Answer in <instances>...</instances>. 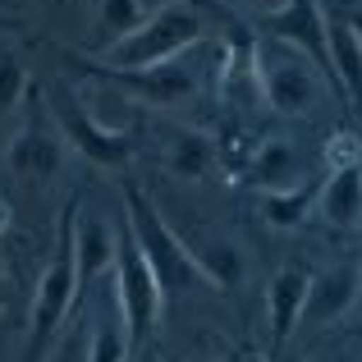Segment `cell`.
Listing matches in <instances>:
<instances>
[{
  "label": "cell",
  "instance_id": "obj_30",
  "mask_svg": "<svg viewBox=\"0 0 362 362\" xmlns=\"http://www.w3.org/2000/svg\"><path fill=\"white\" fill-rule=\"evenodd\" d=\"M225 362H234V358H225Z\"/></svg>",
  "mask_w": 362,
  "mask_h": 362
},
{
  "label": "cell",
  "instance_id": "obj_29",
  "mask_svg": "<svg viewBox=\"0 0 362 362\" xmlns=\"http://www.w3.org/2000/svg\"><path fill=\"white\" fill-rule=\"evenodd\" d=\"M234 362H271V358H266V354H239Z\"/></svg>",
  "mask_w": 362,
  "mask_h": 362
},
{
  "label": "cell",
  "instance_id": "obj_15",
  "mask_svg": "<svg viewBox=\"0 0 362 362\" xmlns=\"http://www.w3.org/2000/svg\"><path fill=\"white\" fill-rule=\"evenodd\" d=\"M326 42H330V69H335L339 97L354 110H362V42L335 9L326 14Z\"/></svg>",
  "mask_w": 362,
  "mask_h": 362
},
{
  "label": "cell",
  "instance_id": "obj_23",
  "mask_svg": "<svg viewBox=\"0 0 362 362\" xmlns=\"http://www.w3.org/2000/svg\"><path fill=\"white\" fill-rule=\"evenodd\" d=\"M46 362H88V344H83L78 335H60Z\"/></svg>",
  "mask_w": 362,
  "mask_h": 362
},
{
  "label": "cell",
  "instance_id": "obj_19",
  "mask_svg": "<svg viewBox=\"0 0 362 362\" xmlns=\"http://www.w3.org/2000/svg\"><path fill=\"white\" fill-rule=\"evenodd\" d=\"M142 0H97V28H101V37H106V46H115L124 42L129 33H138L142 28ZM101 46V51H106Z\"/></svg>",
  "mask_w": 362,
  "mask_h": 362
},
{
  "label": "cell",
  "instance_id": "obj_8",
  "mask_svg": "<svg viewBox=\"0 0 362 362\" xmlns=\"http://www.w3.org/2000/svg\"><path fill=\"white\" fill-rule=\"evenodd\" d=\"M64 165V138L55 129L51 115H28L23 129L9 138L5 147V170L18 179V184H51Z\"/></svg>",
  "mask_w": 362,
  "mask_h": 362
},
{
  "label": "cell",
  "instance_id": "obj_22",
  "mask_svg": "<svg viewBox=\"0 0 362 362\" xmlns=\"http://www.w3.org/2000/svg\"><path fill=\"white\" fill-rule=\"evenodd\" d=\"M326 165L330 170H349V165H362V142L354 129H339L335 138L326 142Z\"/></svg>",
  "mask_w": 362,
  "mask_h": 362
},
{
  "label": "cell",
  "instance_id": "obj_9",
  "mask_svg": "<svg viewBox=\"0 0 362 362\" xmlns=\"http://www.w3.org/2000/svg\"><path fill=\"white\" fill-rule=\"evenodd\" d=\"M257 28H262V37H275V42L303 51V55H308V60L330 78V88H335V69H330V42H326V5H321V0H293L289 9L262 18ZM335 92H339V88H335Z\"/></svg>",
  "mask_w": 362,
  "mask_h": 362
},
{
  "label": "cell",
  "instance_id": "obj_18",
  "mask_svg": "<svg viewBox=\"0 0 362 362\" xmlns=\"http://www.w3.org/2000/svg\"><path fill=\"white\" fill-rule=\"evenodd\" d=\"M321 197V179H303L298 188H280V193H262V216L271 230H298L312 216Z\"/></svg>",
  "mask_w": 362,
  "mask_h": 362
},
{
  "label": "cell",
  "instance_id": "obj_2",
  "mask_svg": "<svg viewBox=\"0 0 362 362\" xmlns=\"http://www.w3.org/2000/svg\"><path fill=\"white\" fill-rule=\"evenodd\" d=\"M202 14L193 5H160L156 14L142 18L138 33H129L124 42L97 51L92 60L110 64V69H151V64H170L184 51L202 46Z\"/></svg>",
  "mask_w": 362,
  "mask_h": 362
},
{
  "label": "cell",
  "instance_id": "obj_27",
  "mask_svg": "<svg viewBox=\"0 0 362 362\" xmlns=\"http://www.w3.org/2000/svg\"><path fill=\"white\" fill-rule=\"evenodd\" d=\"M129 362H160V358H156V354H151V349H142V354H133Z\"/></svg>",
  "mask_w": 362,
  "mask_h": 362
},
{
  "label": "cell",
  "instance_id": "obj_3",
  "mask_svg": "<svg viewBox=\"0 0 362 362\" xmlns=\"http://www.w3.org/2000/svg\"><path fill=\"white\" fill-rule=\"evenodd\" d=\"M252 78L262 88V101L284 119H308L321 101V69L308 60L303 51L275 42V37H262L252 42Z\"/></svg>",
  "mask_w": 362,
  "mask_h": 362
},
{
  "label": "cell",
  "instance_id": "obj_17",
  "mask_svg": "<svg viewBox=\"0 0 362 362\" xmlns=\"http://www.w3.org/2000/svg\"><path fill=\"white\" fill-rule=\"evenodd\" d=\"M216 165H221V151H216V142L206 138V133H197V129L170 133V142H165V170L175 179H206Z\"/></svg>",
  "mask_w": 362,
  "mask_h": 362
},
{
  "label": "cell",
  "instance_id": "obj_20",
  "mask_svg": "<svg viewBox=\"0 0 362 362\" xmlns=\"http://www.w3.org/2000/svg\"><path fill=\"white\" fill-rule=\"evenodd\" d=\"M88 362H129L124 326H97L88 335Z\"/></svg>",
  "mask_w": 362,
  "mask_h": 362
},
{
  "label": "cell",
  "instance_id": "obj_26",
  "mask_svg": "<svg viewBox=\"0 0 362 362\" xmlns=\"http://www.w3.org/2000/svg\"><path fill=\"white\" fill-rule=\"evenodd\" d=\"M14 28H23V18H18V14H5V9H0V33H14Z\"/></svg>",
  "mask_w": 362,
  "mask_h": 362
},
{
  "label": "cell",
  "instance_id": "obj_5",
  "mask_svg": "<svg viewBox=\"0 0 362 362\" xmlns=\"http://www.w3.org/2000/svg\"><path fill=\"white\" fill-rule=\"evenodd\" d=\"M124 225L133 230V243H138V252L147 257V266L156 271V280H160V289H165V298H170L175 289H184V284L202 280V275L193 271V257H188L184 239H179V234L165 225L160 206L151 202V197L142 193L138 184H129V179H124Z\"/></svg>",
  "mask_w": 362,
  "mask_h": 362
},
{
  "label": "cell",
  "instance_id": "obj_7",
  "mask_svg": "<svg viewBox=\"0 0 362 362\" xmlns=\"http://www.w3.org/2000/svg\"><path fill=\"white\" fill-rule=\"evenodd\" d=\"M92 78L110 83V88L129 92L133 101H147V106H184L197 97V69L188 60H170V64H151V69H110L101 60H78Z\"/></svg>",
  "mask_w": 362,
  "mask_h": 362
},
{
  "label": "cell",
  "instance_id": "obj_12",
  "mask_svg": "<svg viewBox=\"0 0 362 362\" xmlns=\"http://www.w3.org/2000/svg\"><path fill=\"white\" fill-rule=\"evenodd\" d=\"M193 257V271L202 275V284H216V289H239L247 262H243V247L234 239H221V234H179Z\"/></svg>",
  "mask_w": 362,
  "mask_h": 362
},
{
  "label": "cell",
  "instance_id": "obj_10",
  "mask_svg": "<svg viewBox=\"0 0 362 362\" xmlns=\"http://www.w3.org/2000/svg\"><path fill=\"white\" fill-rule=\"evenodd\" d=\"M362 298V266L339 262L330 271L312 275L308 284V303H303V326H335L354 312V303Z\"/></svg>",
  "mask_w": 362,
  "mask_h": 362
},
{
  "label": "cell",
  "instance_id": "obj_13",
  "mask_svg": "<svg viewBox=\"0 0 362 362\" xmlns=\"http://www.w3.org/2000/svg\"><path fill=\"white\" fill-rule=\"evenodd\" d=\"M308 284H312V271H303V266H284V271L271 280V289H266V312H271V344H275V349H284V344H289V335L303 326Z\"/></svg>",
  "mask_w": 362,
  "mask_h": 362
},
{
  "label": "cell",
  "instance_id": "obj_1",
  "mask_svg": "<svg viewBox=\"0 0 362 362\" xmlns=\"http://www.w3.org/2000/svg\"><path fill=\"white\" fill-rule=\"evenodd\" d=\"M83 211V197L64 202L60 211V230H55V252L46 262L42 280H37V298H33V326H28V354L23 362H42L46 349L55 344L64 317L78 308V257H74V221Z\"/></svg>",
  "mask_w": 362,
  "mask_h": 362
},
{
  "label": "cell",
  "instance_id": "obj_25",
  "mask_svg": "<svg viewBox=\"0 0 362 362\" xmlns=\"http://www.w3.org/2000/svg\"><path fill=\"white\" fill-rule=\"evenodd\" d=\"M330 5H335V14L344 18L349 28H354L358 42H362V0H330Z\"/></svg>",
  "mask_w": 362,
  "mask_h": 362
},
{
  "label": "cell",
  "instance_id": "obj_16",
  "mask_svg": "<svg viewBox=\"0 0 362 362\" xmlns=\"http://www.w3.org/2000/svg\"><path fill=\"white\" fill-rule=\"evenodd\" d=\"M321 216L330 230H362V165L330 170V179L321 184Z\"/></svg>",
  "mask_w": 362,
  "mask_h": 362
},
{
  "label": "cell",
  "instance_id": "obj_21",
  "mask_svg": "<svg viewBox=\"0 0 362 362\" xmlns=\"http://www.w3.org/2000/svg\"><path fill=\"white\" fill-rule=\"evenodd\" d=\"M23 92H28V74H23V64H18V55H0V115H9V110L23 101Z\"/></svg>",
  "mask_w": 362,
  "mask_h": 362
},
{
  "label": "cell",
  "instance_id": "obj_14",
  "mask_svg": "<svg viewBox=\"0 0 362 362\" xmlns=\"http://www.w3.org/2000/svg\"><path fill=\"white\" fill-rule=\"evenodd\" d=\"M247 179H252L262 193H280V188H298L308 175V165H303V151L293 147V142L284 138H266L262 147L252 151V160H247Z\"/></svg>",
  "mask_w": 362,
  "mask_h": 362
},
{
  "label": "cell",
  "instance_id": "obj_4",
  "mask_svg": "<svg viewBox=\"0 0 362 362\" xmlns=\"http://www.w3.org/2000/svg\"><path fill=\"white\" fill-rule=\"evenodd\" d=\"M115 298H119V326L129 339V358L142 354L151 339V330L160 326L165 312V289H160L156 271L147 266V257L133 243V230L119 216V257H115Z\"/></svg>",
  "mask_w": 362,
  "mask_h": 362
},
{
  "label": "cell",
  "instance_id": "obj_24",
  "mask_svg": "<svg viewBox=\"0 0 362 362\" xmlns=\"http://www.w3.org/2000/svg\"><path fill=\"white\" fill-rule=\"evenodd\" d=\"M234 5H239L243 14H252L257 23H262V18H271V14H280V9H289L293 0H234Z\"/></svg>",
  "mask_w": 362,
  "mask_h": 362
},
{
  "label": "cell",
  "instance_id": "obj_11",
  "mask_svg": "<svg viewBox=\"0 0 362 362\" xmlns=\"http://www.w3.org/2000/svg\"><path fill=\"white\" fill-rule=\"evenodd\" d=\"M74 257H78V298L101 280V275L115 271L119 257V221L106 216H83L74 221Z\"/></svg>",
  "mask_w": 362,
  "mask_h": 362
},
{
  "label": "cell",
  "instance_id": "obj_28",
  "mask_svg": "<svg viewBox=\"0 0 362 362\" xmlns=\"http://www.w3.org/2000/svg\"><path fill=\"white\" fill-rule=\"evenodd\" d=\"M9 230V202H0V234Z\"/></svg>",
  "mask_w": 362,
  "mask_h": 362
},
{
  "label": "cell",
  "instance_id": "obj_6",
  "mask_svg": "<svg viewBox=\"0 0 362 362\" xmlns=\"http://www.w3.org/2000/svg\"><path fill=\"white\" fill-rule=\"evenodd\" d=\"M51 119H55V129H60V138L69 142L74 151H83L92 165L119 170V165H129L142 147V124H124V129L97 124L88 115V106H83V97L69 92V88L51 92Z\"/></svg>",
  "mask_w": 362,
  "mask_h": 362
}]
</instances>
